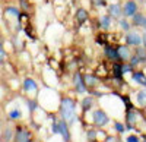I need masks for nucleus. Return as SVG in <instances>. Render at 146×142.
Listing matches in <instances>:
<instances>
[{
  "label": "nucleus",
  "mask_w": 146,
  "mask_h": 142,
  "mask_svg": "<svg viewBox=\"0 0 146 142\" xmlns=\"http://www.w3.org/2000/svg\"><path fill=\"white\" fill-rule=\"evenodd\" d=\"M60 116H62V119L69 126L75 123V120H76V105H75V101L72 98L64 97L60 101Z\"/></svg>",
  "instance_id": "nucleus-1"
},
{
  "label": "nucleus",
  "mask_w": 146,
  "mask_h": 142,
  "mask_svg": "<svg viewBox=\"0 0 146 142\" xmlns=\"http://www.w3.org/2000/svg\"><path fill=\"white\" fill-rule=\"evenodd\" d=\"M32 135L25 126H16L13 132V142H31Z\"/></svg>",
  "instance_id": "nucleus-2"
},
{
  "label": "nucleus",
  "mask_w": 146,
  "mask_h": 142,
  "mask_svg": "<svg viewBox=\"0 0 146 142\" xmlns=\"http://www.w3.org/2000/svg\"><path fill=\"white\" fill-rule=\"evenodd\" d=\"M92 120H94V125H95V126L104 127L105 125H108L110 117H108V114H107L104 110L96 109V110H94V113H92Z\"/></svg>",
  "instance_id": "nucleus-3"
},
{
  "label": "nucleus",
  "mask_w": 146,
  "mask_h": 142,
  "mask_svg": "<svg viewBox=\"0 0 146 142\" xmlns=\"http://www.w3.org/2000/svg\"><path fill=\"white\" fill-rule=\"evenodd\" d=\"M137 10H139V6L136 3V0H127L123 5V7H121V12H123L124 18H131Z\"/></svg>",
  "instance_id": "nucleus-4"
},
{
  "label": "nucleus",
  "mask_w": 146,
  "mask_h": 142,
  "mask_svg": "<svg viewBox=\"0 0 146 142\" xmlns=\"http://www.w3.org/2000/svg\"><path fill=\"white\" fill-rule=\"evenodd\" d=\"M143 43V38L139 32H133V31H127L126 34V44L129 47H137V45H142Z\"/></svg>",
  "instance_id": "nucleus-5"
},
{
  "label": "nucleus",
  "mask_w": 146,
  "mask_h": 142,
  "mask_svg": "<svg viewBox=\"0 0 146 142\" xmlns=\"http://www.w3.org/2000/svg\"><path fill=\"white\" fill-rule=\"evenodd\" d=\"M73 84H75L76 92H79V94H83V92L88 91L86 85H85V81H83V75L80 72L75 73V76H73Z\"/></svg>",
  "instance_id": "nucleus-6"
},
{
  "label": "nucleus",
  "mask_w": 146,
  "mask_h": 142,
  "mask_svg": "<svg viewBox=\"0 0 146 142\" xmlns=\"http://www.w3.org/2000/svg\"><path fill=\"white\" fill-rule=\"evenodd\" d=\"M115 49H117V54H118L120 62L121 63H123V62H129V59L131 56V51L129 49V45L127 44L126 45H118V47H115Z\"/></svg>",
  "instance_id": "nucleus-7"
},
{
  "label": "nucleus",
  "mask_w": 146,
  "mask_h": 142,
  "mask_svg": "<svg viewBox=\"0 0 146 142\" xmlns=\"http://www.w3.org/2000/svg\"><path fill=\"white\" fill-rule=\"evenodd\" d=\"M57 129H58V133L63 136L64 142H70V131H69V125L62 119L60 122H57Z\"/></svg>",
  "instance_id": "nucleus-8"
},
{
  "label": "nucleus",
  "mask_w": 146,
  "mask_h": 142,
  "mask_svg": "<svg viewBox=\"0 0 146 142\" xmlns=\"http://www.w3.org/2000/svg\"><path fill=\"white\" fill-rule=\"evenodd\" d=\"M108 15L111 18H115V19H120L121 15H123V12H121V5L118 3H113L108 6Z\"/></svg>",
  "instance_id": "nucleus-9"
},
{
  "label": "nucleus",
  "mask_w": 146,
  "mask_h": 142,
  "mask_svg": "<svg viewBox=\"0 0 146 142\" xmlns=\"http://www.w3.org/2000/svg\"><path fill=\"white\" fill-rule=\"evenodd\" d=\"M104 53H105V56H107L108 59H111V60H115V62H120L118 54H117V49H115V47L105 44V47H104ZM120 63H121V62H120Z\"/></svg>",
  "instance_id": "nucleus-10"
},
{
  "label": "nucleus",
  "mask_w": 146,
  "mask_h": 142,
  "mask_svg": "<svg viewBox=\"0 0 146 142\" xmlns=\"http://www.w3.org/2000/svg\"><path fill=\"white\" fill-rule=\"evenodd\" d=\"M88 18H89V13H88L86 9L79 7L76 10V22H78V25H83V23L88 21Z\"/></svg>",
  "instance_id": "nucleus-11"
},
{
  "label": "nucleus",
  "mask_w": 146,
  "mask_h": 142,
  "mask_svg": "<svg viewBox=\"0 0 146 142\" xmlns=\"http://www.w3.org/2000/svg\"><path fill=\"white\" fill-rule=\"evenodd\" d=\"M131 79L135 81L136 84H139L143 88H146V75L143 72H135V70H133L131 72Z\"/></svg>",
  "instance_id": "nucleus-12"
},
{
  "label": "nucleus",
  "mask_w": 146,
  "mask_h": 142,
  "mask_svg": "<svg viewBox=\"0 0 146 142\" xmlns=\"http://www.w3.org/2000/svg\"><path fill=\"white\" fill-rule=\"evenodd\" d=\"M137 117H139V114L135 111V110H127V114H126V122H127V126H129V129H131L133 127V125H135L136 122H137Z\"/></svg>",
  "instance_id": "nucleus-13"
},
{
  "label": "nucleus",
  "mask_w": 146,
  "mask_h": 142,
  "mask_svg": "<svg viewBox=\"0 0 146 142\" xmlns=\"http://www.w3.org/2000/svg\"><path fill=\"white\" fill-rule=\"evenodd\" d=\"M83 81H85V85H86L88 89H92V88H95L96 85L100 84V79L96 78V76H94V75H86V76H83Z\"/></svg>",
  "instance_id": "nucleus-14"
},
{
  "label": "nucleus",
  "mask_w": 146,
  "mask_h": 142,
  "mask_svg": "<svg viewBox=\"0 0 146 142\" xmlns=\"http://www.w3.org/2000/svg\"><path fill=\"white\" fill-rule=\"evenodd\" d=\"M113 25V18L110 15H104L100 18V28H102L104 31H108Z\"/></svg>",
  "instance_id": "nucleus-15"
},
{
  "label": "nucleus",
  "mask_w": 146,
  "mask_h": 142,
  "mask_svg": "<svg viewBox=\"0 0 146 142\" xmlns=\"http://www.w3.org/2000/svg\"><path fill=\"white\" fill-rule=\"evenodd\" d=\"M145 19H146V16L137 10L136 13L131 16V27H142L143 22H145Z\"/></svg>",
  "instance_id": "nucleus-16"
},
{
  "label": "nucleus",
  "mask_w": 146,
  "mask_h": 142,
  "mask_svg": "<svg viewBox=\"0 0 146 142\" xmlns=\"http://www.w3.org/2000/svg\"><path fill=\"white\" fill-rule=\"evenodd\" d=\"M23 89H25L27 92H35V91H38V85H36V82L31 78H27L25 81H23Z\"/></svg>",
  "instance_id": "nucleus-17"
},
{
  "label": "nucleus",
  "mask_w": 146,
  "mask_h": 142,
  "mask_svg": "<svg viewBox=\"0 0 146 142\" xmlns=\"http://www.w3.org/2000/svg\"><path fill=\"white\" fill-rule=\"evenodd\" d=\"M135 54L139 60H140V63H146V47L143 45H137V47H135Z\"/></svg>",
  "instance_id": "nucleus-18"
},
{
  "label": "nucleus",
  "mask_w": 146,
  "mask_h": 142,
  "mask_svg": "<svg viewBox=\"0 0 146 142\" xmlns=\"http://www.w3.org/2000/svg\"><path fill=\"white\" fill-rule=\"evenodd\" d=\"M136 101L140 107H146V88L140 89L137 94H136Z\"/></svg>",
  "instance_id": "nucleus-19"
},
{
  "label": "nucleus",
  "mask_w": 146,
  "mask_h": 142,
  "mask_svg": "<svg viewBox=\"0 0 146 142\" xmlns=\"http://www.w3.org/2000/svg\"><path fill=\"white\" fill-rule=\"evenodd\" d=\"M5 13H6V16H15V18L19 21L21 10H19L18 7H15V6H7V7L5 9Z\"/></svg>",
  "instance_id": "nucleus-20"
},
{
  "label": "nucleus",
  "mask_w": 146,
  "mask_h": 142,
  "mask_svg": "<svg viewBox=\"0 0 146 142\" xmlns=\"http://www.w3.org/2000/svg\"><path fill=\"white\" fill-rule=\"evenodd\" d=\"M92 104H94V98L92 97H85L83 101H82V110L83 111H86L92 107Z\"/></svg>",
  "instance_id": "nucleus-21"
},
{
  "label": "nucleus",
  "mask_w": 146,
  "mask_h": 142,
  "mask_svg": "<svg viewBox=\"0 0 146 142\" xmlns=\"http://www.w3.org/2000/svg\"><path fill=\"white\" fill-rule=\"evenodd\" d=\"M118 23H120V28L123 29V31H126V32L130 31V28H131V23L127 21V18H123V19L120 18V19H118Z\"/></svg>",
  "instance_id": "nucleus-22"
},
{
  "label": "nucleus",
  "mask_w": 146,
  "mask_h": 142,
  "mask_svg": "<svg viewBox=\"0 0 146 142\" xmlns=\"http://www.w3.org/2000/svg\"><path fill=\"white\" fill-rule=\"evenodd\" d=\"M9 119L10 120H19V119H22V111L19 109H15V110L9 111Z\"/></svg>",
  "instance_id": "nucleus-23"
},
{
  "label": "nucleus",
  "mask_w": 146,
  "mask_h": 142,
  "mask_svg": "<svg viewBox=\"0 0 146 142\" xmlns=\"http://www.w3.org/2000/svg\"><path fill=\"white\" fill-rule=\"evenodd\" d=\"M133 69H135V67H133L130 63H127V62H123V63H121V73H129V72H133Z\"/></svg>",
  "instance_id": "nucleus-24"
},
{
  "label": "nucleus",
  "mask_w": 146,
  "mask_h": 142,
  "mask_svg": "<svg viewBox=\"0 0 146 142\" xmlns=\"http://www.w3.org/2000/svg\"><path fill=\"white\" fill-rule=\"evenodd\" d=\"M6 57H7L6 50L3 49V43H2V40H0V63H5L6 62Z\"/></svg>",
  "instance_id": "nucleus-25"
},
{
  "label": "nucleus",
  "mask_w": 146,
  "mask_h": 142,
  "mask_svg": "<svg viewBox=\"0 0 146 142\" xmlns=\"http://www.w3.org/2000/svg\"><path fill=\"white\" fill-rule=\"evenodd\" d=\"M114 127H115V131L118 132V133H124L127 129H126V125H123L121 122H115L114 123Z\"/></svg>",
  "instance_id": "nucleus-26"
},
{
  "label": "nucleus",
  "mask_w": 146,
  "mask_h": 142,
  "mask_svg": "<svg viewBox=\"0 0 146 142\" xmlns=\"http://www.w3.org/2000/svg\"><path fill=\"white\" fill-rule=\"evenodd\" d=\"M129 63H130L133 67H136V66L142 65V63H140V60H139V59H137L135 54H131V56H130V59H129Z\"/></svg>",
  "instance_id": "nucleus-27"
},
{
  "label": "nucleus",
  "mask_w": 146,
  "mask_h": 142,
  "mask_svg": "<svg viewBox=\"0 0 146 142\" xmlns=\"http://www.w3.org/2000/svg\"><path fill=\"white\" fill-rule=\"evenodd\" d=\"M114 76H115V78L123 76V73H121V63H120V62L114 65Z\"/></svg>",
  "instance_id": "nucleus-28"
},
{
  "label": "nucleus",
  "mask_w": 146,
  "mask_h": 142,
  "mask_svg": "<svg viewBox=\"0 0 146 142\" xmlns=\"http://www.w3.org/2000/svg\"><path fill=\"white\" fill-rule=\"evenodd\" d=\"M36 107H38V105H36V101H34V100H28V109H29L31 113H34V111L36 110Z\"/></svg>",
  "instance_id": "nucleus-29"
},
{
  "label": "nucleus",
  "mask_w": 146,
  "mask_h": 142,
  "mask_svg": "<svg viewBox=\"0 0 146 142\" xmlns=\"http://www.w3.org/2000/svg\"><path fill=\"white\" fill-rule=\"evenodd\" d=\"M126 142H140V139L137 135H130V136H127Z\"/></svg>",
  "instance_id": "nucleus-30"
},
{
  "label": "nucleus",
  "mask_w": 146,
  "mask_h": 142,
  "mask_svg": "<svg viewBox=\"0 0 146 142\" xmlns=\"http://www.w3.org/2000/svg\"><path fill=\"white\" fill-rule=\"evenodd\" d=\"M92 5L94 6H107L105 0H92Z\"/></svg>",
  "instance_id": "nucleus-31"
},
{
  "label": "nucleus",
  "mask_w": 146,
  "mask_h": 142,
  "mask_svg": "<svg viewBox=\"0 0 146 142\" xmlns=\"http://www.w3.org/2000/svg\"><path fill=\"white\" fill-rule=\"evenodd\" d=\"M95 135H96L95 131H89V132H88V139H89V141H94V139H95Z\"/></svg>",
  "instance_id": "nucleus-32"
},
{
  "label": "nucleus",
  "mask_w": 146,
  "mask_h": 142,
  "mask_svg": "<svg viewBox=\"0 0 146 142\" xmlns=\"http://www.w3.org/2000/svg\"><path fill=\"white\" fill-rule=\"evenodd\" d=\"M143 28H145V31H146V19H145V22H143V25H142Z\"/></svg>",
  "instance_id": "nucleus-33"
},
{
  "label": "nucleus",
  "mask_w": 146,
  "mask_h": 142,
  "mask_svg": "<svg viewBox=\"0 0 146 142\" xmlns=\"http://www.w3.org/2000/svg\"><path fill=\"white\" fill-rule=\"evenodd\" d=\"M143 2H145V5H146V0H143Z\"/></svg>",
  "instance_id": "nucleus-34"
},
{
  "label": "nucleus",
  "mask_w": 146,
  "mask_h": 142,
  "mask_svg": "<svg viewBox=\"0 0 146 142\" xmlns=\"http://www.w3.org/2000/svg\"><path fill=\"white\" fill-rule=\"evenodd\" d=\"M143 142H146V141H143Z\"/></svg>",
  "instance_id": "nucleus-35"
}]
</instances>
